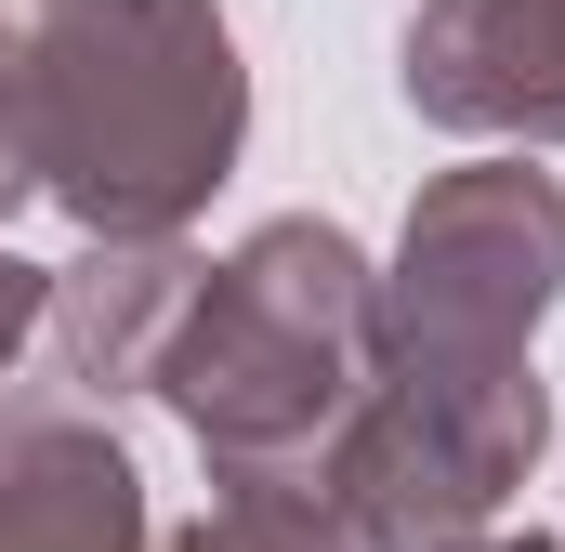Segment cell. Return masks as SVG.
<instances>
[{"label": "cell", "mask_w": 565, "mask_h": 552, "mask_svg": "<svg viewBox=\"0 0 565 552\" xmlns=\"http://www.w3.org/2000/svg\"><path fill=\"white\" fill-rule=\"evenodd\" d=\"M395 79L460 145H565V0H422L395 40Z\"/></svg>", "instance_id": "cell-4"}, {"label": "cell", "mask_w": 565, "mask_h": 552, "mask_svg": "<svg viewBox=\"0 0 565 552\" xmlns=\"http://www.w3.org/2000/svg\"><path fill=\"white\" fill-rule=\"evenodd\" d=\"M369 289L382 264L329 211H277L224 264H198L158 408L198 434L211 474H316V447L369 395Z\"/></svg>", "instance_id": "cell-2"}, {"label": "cell", "mask_w": 565, "mask_h": 552, "mask_svg": "<svg viewBox=\"0 0 565 552\" xmlns=\"http://www.w3.org/2000/svg\"><path fill=\"white\" fill-rule=\"evenodd\" d=\"M565 302V171L540 158H460L395 224V264L369 289V395L422 408H526L540 395V316Z\"/></svg>", "instance_id": "cell-3"}, {"label": "cell", "mask_w": 565, "mask_h": 552, "mask_svg": "<svg viewBox=\"0 0 565 552\" xmlns=\"http://www.w3.org/2000/svg\"><path fill=\"white\" fill-rule=\"evenodd\" d=\"M184 289H198V251L184 237H106L79 264H53V302H40V369L66 408H119V395H158V355L184 329Z\"/></svg>", "instance_id": "cell-6"}, {"label": "cell", "mask_w": 565, "mask_h": 552, "mask_svg": "<svg viewBox=\"0 0 565 552\" xmlns=\"http://www.w3.org/2000/svg\"><path fill=\"white\" fill-rule=\"evenodd\" d=\"M0 552H158L145 460L106 408H66L53 382L0 395Z\"/></svg>", "instance_id": "cell-5"}, {"label": "cell", "mask_w": 565, "mask_h": 552, "mask_svg": "<svg viewBox=\"0 0 565 552\" xmlns=\"http://www.w3.org/2000/svg\"><path fill=\"white\" fill-rule=\"evenodd\" d=\"M460 552H565V540H540V527H526V540H460Z\"/></svg>", "instance_id": "cell-9"}, {"label": "cell", "mask_w": 565, "mask_h": 552, "mask_svg": "<svg viewBox=\"0 0 565 552\" xmlns=\"http://www.w3.org/2000/svg\"><path fill=\"white\" fill-rule=\"evenodd\" d=\"M158 552H355L316 474H211V513Z\"/></svg>", "instance_id": "cell-7"}, {"label": "cell", "mask_w": 565, "mask_h": 552, "mask_svg": "<svg viewBox=\"0 0 565 552\" xmlns=\"http://www.w3.org/2000/svg\"><path fill=\"white\" fill-rule=\"evenodd\" d=\"M250 145L224 0H0V224L184 237Z\"/></svg>", "instance_id": "cell-1"}, {"label": "cell", "mask_w": 565, "mask_h": 552, "mask_svg": "<svg viewBox=\"0 0 565 552\" xmlns=\"http://www.w3.org/2000/svg\"><path fill=\"white\" fill-rule=\"evenodd\" d=\"M40 302H53V264L0 251V382H13V355H40Z\"/></svg>", "instance_id": "cell-8"}]
</instances>
